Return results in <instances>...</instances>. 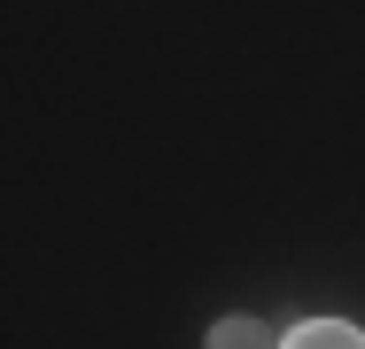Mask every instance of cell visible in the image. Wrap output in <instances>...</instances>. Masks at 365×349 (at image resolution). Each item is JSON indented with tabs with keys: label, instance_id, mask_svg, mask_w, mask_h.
I'll return each instance as SVG.
<instances>
[{
	"label": "cell",
	"instance_id": "2",
	"mask_svg": "<svg viewBox=\"0 0 365 349\" xmlns=\"http://www.w3.org/2000/svg\"><path fill=\"white\" fill-rule=\"evenodd\" d=\"M210 349H280V342H272L257 318H218V326H210Z\"/></svg>",
	"mask_w": 365,
	"mask_h": 349
},
{
	"label": "cell",
	"instance_id": "1",
	"mask_svg": "<svg viewBox=\"0 0 365 349\" xmlns=\"http://www.w3.org/2000/svg\"><path fill=\"white\" fill-rule=\"evenodd\" d=\"M280 349H365V334H358V326L319 318V326H295V342H280Z\"/></svg>",
	"mask_w": 365,
	"mask_h": 349
}]
</instances>
